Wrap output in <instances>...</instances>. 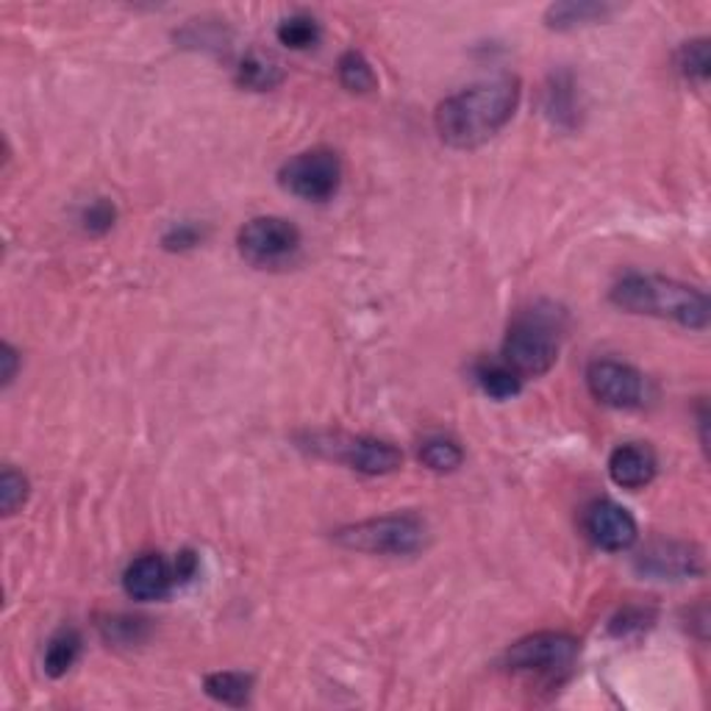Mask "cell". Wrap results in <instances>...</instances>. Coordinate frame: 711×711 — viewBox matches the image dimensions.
Segmentation results:
<instances>
[{
  "mask_svg": "<svg viewBox=\"0 0 711 711\" xmlns=\"http://www.w3.org/2000/svg\"><path fill=\"white\" fill-rule=\"evenodd\" d=\"M18 351H14L12 345H3V351H0V365H3V372H0V376H3V383H12L14 381V372H18Z\"/></svg>",
  "mask_w": 711,
  "mask_h": 711,
  "instance_id": "cell-28",
  "label": "cell"
},
{
  "mask_svg": "<svg viewBox=\"0 0 711 711\" xmlns=\"http://www.w3.org/2000/svg\"><path fill=\"white\" fill-rule=\"evenodd\" d=\"M617 12L611 3H592V0H567V3H553L544 12V23L553 31H573L584 25L604 23L606 18Z\"/></svg>",
  "mask_w": 711,
  "mask_h": 711,
  "instance_id": "cell-14",
  "label": "cell"
},
{
  "mask_svg": "<svg viewBox=\"0 0 711 711\" xmlns=\"http://www.w3.org/2000/svg\"><path fill=\"white\" fill-rule=\"evenodd\" d=\"M278 181L287 192H293L300 200L309 204H323L336 195L342 184V162L340 156L329 148H314L289 159L278 173Z\"/></svg>",
  "mask_w": 711,
  "mask_h": 711,
  "instance_id": "cell-7",
  "label": "cell"
},
{
  "mask_svg": "<svg viewBox=\"0 0 711 711\" xmlns=\"http://www.w3.org/2000/svg\"><path fill=\"white\" fill-rule=\"evenodd\" d=\"M584 531L600 550L620 553L637 542L640 528H637V520L628 508L609 501V497H600L584 508Z\"/></svg>",
  "mask_w": 711,
  "mask_h": 711,
  "instance_id": "cell-10",
  "label": "cell"
},
{
  "mask_svg": "<svg viewBox=\"0 0 711 711\" xmlns=\"http://www.w3.org/2000/svg\"><path fill=\"white\" fill-rule=\"evenodd\" d=\"M634 567L645 578L684 581L703 573V553L687 542H653L637 557Z\"/></svg>",
  "mask_w": 711,
  "mask_h": 711,
  "instance_id": "cell-11",
  "label": "cell"
},
{
  "mask_svg": "<svg viewBox=\"0 0 711 711\" xmlns=\"http://www.w3.org/2000/svg\"><path fill=\"white\" fill-rule=\"evenodd\" d=\"M114 220H117V209H114V206L108 204V200H103V197L84 209V228L90 233L112 231Z\"/></svg>",
  "mask_w": 711,
  "mask_h": 711,
  "instance_id": "cell-26",
  "label": "cell"
},
{
  "mask_svg": "<svg viewBox=\"0 0 711 711\" xmlns=\"http://www.w3.org/2000/svg\"><path fill=\"white\" fill-rule=\"evenodd\" d=\"M611 303L620 306L631 314H647V318L673 320L684 329H706L709 325L711 306L700 289L689 284L662 278V275L631 273L615 284Z\"/></svg>",
  "mask_w": 711,
  "mask_h": 711,
  "instance_id": "cell-2",
  "label": "cell"
},
{
  "mask_svg": "<svg viewBox=\"0 0 711 711\" xmlns=\"http://www.w3.org/2000/svg\"><path fill=\"white\" fill-rule=\"evenodd\" d=\"M420 461L434 472H454L456 467H461V461H465V454H461V448L454 439L431 437L425 439L423 448H420Z\"/></svg>",
  "mask_w": 711,
  "mask_h": 711,
  "instance_id": "cell-21",
  "label": "cell"
},
{
  "mask_svg": "<svg viewBox=\"0 0 711 711\" xmlns=\"http://www.w3.org/2000/svg\"><path fill=\"white\" fill-rule=\"evenodd\" d=\"M204 687L209 698L220 700V703L245 706L248 698H251L253 678L245 676V673H215V676L206 678Z\"/></svg>",
  "mask_w": 711,
  "mask_h": 711,
  "instance_id": "cell-18",
  "label": "cell"
},
{
  "mask_svg": "<svg viewBox=\"0 0 711 711\" xmlns=\"http://www.w3.org/2000/svg\"><path fill=\"white\" fill-rule=\"evenodd\" d=\"M520 92L517 76H495L445 98L434 114L439 139L459 150L490 142L512 123L520 106Z\"/></svg>",
  "mask_w": 711,
  "mask_h": 711,
  "instance_id": "cell-1",
  "label": "cell"
},
{
  "mask_svg": "<svg viewBox=\"0 0 711 711\" xmlns=\"http://www.w3.org/2000/svg\"><path fill=\"white\" fill-rule=\"evenodd\" d=\"M175 584V570L159 553H145L128 564L123 575L128 598L134 600H162L168 598Z\"/></svg>",
  "mask_w": 711,
  "mask_h": 711,
  "instance_id": "cell-12",
  "label": "cell"
},
{
  "mask_svg": "<svg viewBox=\"0 0 711 711\" xmlns=\"http://www.w3.org/2000/svg\"><path fill=\"white\" fill-rule=\"evenodd\" d=\"M676 67L687 81H695V84H706L711 70V56H709V43L706 39H692V43H684L681 50L676 56Z\"/></svg>",
  "mask_w": 711,
  "mask_h": 711,
  "instance_id": "cell-22",
  "label": "cell"
},
{
  "mask_svg": "<svg viewBox=\"0 0 711 711\" xmlns=\"http://www.w3.org/2000/svg\"><path fill=\"white\" fill-rule=\"evenodd\" d=\"M25 501H28V479L23 472L7 467L3 475H0V508H3V515H14L20 506H25Z\"/></svg>",
  "mask_w": 711,
  "mask_h": 711,
  "instance_id": "cell-23",
  "label": "cell"
},
{
  "mask_svg": "<svg viewBox=\"0 0 711 711\" xmlns=\"http://www.w3.org/2000/svg\"><path fill=\"white\" fill-rule=\"evenodd\" d=\"M336 544L378 557H412L428 542V526L417 515H387L353 523L334 534Z\"/></svg>",
  "mask_w": 711,
  "mask_h": 711,
  "instance_id": "cell-4",
  "label": "cell"
},
{
  "mask_svg": "<svg viewBox=\"0 0 711 711\" xmlns=\"http://www.w3.org/2000/svg\"><path fill=\"white\" fill-rule=\"evenodd\" d=\"M275 34H278V43L287 45V48L306 50L318 45L320 23L314 18H309V14H293V18L282 20Z\"/></svg>",
  "mask_w": 711,
  "mask_h": 711,
  "instance_id": "cell-20",
  "label": "cell"
},
{
  "mask_svg": "<svg viewBox=\"0 0 711 711\" xmlns=\"http://www.w3.org/2000/svg\"><path fill=\"white\" fill-rule=\"evenodd\" d=\"M340 81L347 92H356V95H365V92H372L378 87L376 70H372V65L359 54V50H347V54H342Z\"/></svg>",
  "mask_w": 711,
  "mask_h": 711,
  "instance_id": "cell-19",
  "label": "cell"
},
{
  "mask_svg": "<svg viewBox=\"0 0 711 711\" xmlns=\"http://www.w3.org/2000/svg\"><path fill=\"white\" fill-rule=\"evenodd\" d=\"M306 448L323 459L340 461L365 475H389L403 467V454L394 445L372 437H353V434H309Z\"/></svg>",
  "mask_w": 711,
  "mask_h": 711,
  "instance_id": "cell-5",
  "label": "cell"
},
{
  "mask_svg": "<svg viewBox=\"0 0 711 711\" xmlns=\"http://www.w3.org/2000/svg\"><path fill=\"white\" fill-rule=\"evenodd\" d=\"M559 320L562 311L544 309V306L517 314L503 340V362L520 378L544 376L559 359V345H562Z\"/></svg>",
  "mask_w": 711,
  "mask_h": 711,
  "instance_id": "cell-3",
  "label": "cell"
},
{
  "mask_svg": "<svg viewBox=\"0 0 711 711\" xmlns=\"http://www.w3.org/2000/svg\"><path fill=\"white\" fill-rule=\"evenodd\" d=\"M656 454L642 443H628L611 450L609 475L622 490H642L656 479Z\"/></svg>",
  "mask_w": 711,
  "mask_h": 711,
  "instance_id": "cell-13",
  "label": "cell"
},
{
  "mask_svg": "<svg viewBox=\"0 0 711 711\" xmlns=\"http://www.w3.org/2000/svg\"><path fill=\"white\" fill-rule=\"evenodd\" d=\"M237 248L248 264L262 270L282 267L300 251V231L284 217H253L237 233Z\"/></svg>",
  "mask_w": 711,
  "mask_h": 711,
  "instance_id": "cell-6",
  "label": "cell"
},
{
  "mask_svg": "<svg viewBox=\"0 0 711 711\" xmlns=\"http://www.w3.org/2000/svg\"><path fill=\"white\" fill-rule=\"evenodd\" d=\"M284 81V70L278 61L262 54H248L237 67V84L253 92H267Z\"/></svg>",
  "mask_w": 711,
  "mask_h": 711,
  "instance_id": "cell-15",
  "label": "cell"
},
{
  "mask_svg": "<svg viewBox=\"0 0 711 711\" xmlns=\"http://www.w3.org/2000/svg\"><path fill=\"white\" fill-rule=\"evenodd\" d=\"M592 398L611 409H637L645 401V378L626 362L598 359L586 367Z\"/></svg>",
  "mask_w": 711,
  "mask_h": 711,
  "instance_id": "cell-9",
  "label": "cell"
},
{
  "mask_svg": "<svg viewBox=\"0 0 711 711\" xmlns=\"http://www.w3.org/2000/svg\"><path fill=\"white\" fill-rule=\"evenodd\" d=\"M200 240H204V231H200L195 222H179V226H173L164 233L162 242L168 251H190V248H195Z\"/></svg>",
  "mask_w": 711,
  "mask_h": 711,
  "instance_id": "cell-27",
  "label": "cell"
},
{
  "mask_svg": "<svg viewBox=\"0 0 711 711\" xmlns=\"http://www.w3.org/2000/svg\"><path fill=\"white\" fill-rule=\"evenodd\" d=\"M653 615L645 609H622L620 615L611 620V634L615 637H631L642 634L647 626H651Z\"/></svg>",
  "mask_w": 711,
  "mask_h": 711,
  "instance_id": "cell-25",
  "label": "cell"
},
{
  "mask_svg": "<svg viewBox=\"0 0 711 711\" xmlns=\"http://www.w3.org/2000/svg\"><path fill=\"white\" fill-rule=\"evenodd\" d=\"M78 653H81V637L72 628H65L54 640L48 642V651H45V673L50 678H61L70 673V667L76 664Z\"/></svg>",
  "mask_w": 711,
  "mask_h": 711,
  "instance_id": "cell-17",
  "label": "cell"
},
{
  "mask_svg": "<svg viewBox=\"0 0 711 711\" xmlns=\"http://www.w3.org/2000/svg\"><path fill=\"white\" fill-rule=\"evenodd\" d=\"M578 656V640L557 631H539L523 637L506 651V667L512 673H537V676H557Z\"/></svg>",
  "mask_w": 711,
  "mask_h": 711,
  "instance_id": "cell-8",
  "label": "cell"
},
{
  "mask_svg": "<svg viewBox=\"0 0 711 711\" xmlns=\"http://www.w3.org/2000/svg\"><path fill=\"white\" fill-rule=\"evenodd\" d=\"M475 381L495 401H508V398L520 394L523 389V378L506 362H484V365H479Z\"/></svg>",
  "mask_w": 711,
  "mask_h": 711,
  "instance_id": "cell-16",
  "label": "cell"
},
{
  "mask_svg": "<svg viewBox=\"0 0 711 711\" xmlns=\"http://www.w3.org/2000/svg\"><path fill=\"white\" fill-rule=\"evenodd\" d=\"M103 634L112 642L121 645H134L142 640V620H131V617H114V620L103 622Z\"/></svg>",
  "mask_w": 711,
  "mask_h": 711,
  "instance_id": "cell-24",
  "label": "cell"
}]
</instances>
